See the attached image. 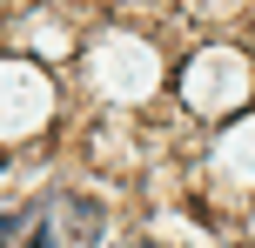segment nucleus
I'll return each instance as SVG.
<instances>
[{
    "instance_id": "f257e3e1",
    "label": "nucleus",
    "mask_w": 255,
    "mask_h": 248,
    "mask_svg": "<svg viewBox=\"0 0 255 248\" xmlns=\"http://www.w3.org/2000/svg\"><path fill=\"white\" fill-rule=\"evenodd\" d=\"M101 201L94 195H47L7 228V248H94L101 242Z\"/></svg>"
},
{
    "instance_id": "f03ea898",
    "label": "nucleus",
    "mask_w": 255,
    "mask_h": 248,
    "mask_svg": "<svg viewBox=\"0 0 255 248\" xmlns=\"http://www.w3.org/2000/svg\"><path fill=\"white\" fill-rule=\"evenodd\" d=\"M0 242H7V222H0Z\"/></svg>"
}]
</instances>
